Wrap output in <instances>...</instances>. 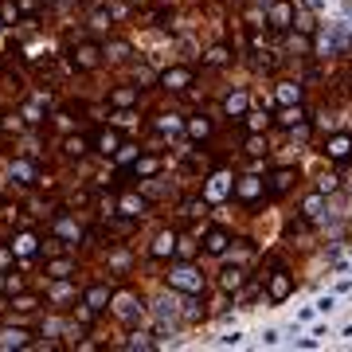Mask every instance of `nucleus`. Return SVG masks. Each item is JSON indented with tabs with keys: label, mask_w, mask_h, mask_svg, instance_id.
Listing matches in <instances>:
<instances>
[{
	"label": "nucleus",
	"mask_w": 352,
	"mask_h": 352,
	"mask_svg": "<svg viewBox=\"0 0 352 352\" xmlns=\"http://www.w3.org/2000/svg\"><path fill=\"white\" fill-rule=\"evenodd\" d=\"M168 286L184 289V294H200V289H204V274L196 270V266H176L173 274H168Z\"/></svg>",
	"instance_id": "1"
},
{
	"label": "nucleus",
	"mask_w": 352,
	"mask_h": 352,
	"mask_svg": "<svg viewBox=\"0 0 352 352\" xmlns=\"http://www.w3.org/2000/svg\"><path fill=\"white\" fill-rule=\"evenodd\" d=\"M231 192H235L243 204H254L266 192V184H263V176H239V180L231 184Z\"/></svg>",
	"instance_id": "2"
},
{
	"label": "nucleus",
	"mask_w": 352,
	"mask_h": 352,
	"mask_svg": "<svg viewBox=\"0 0 352 352\" xmlns=\"http://www.w3.org/2000/svg\"><path fill=\"white\" fill-rule=\"evenodd\" d=\"M110 309L118 317H122V321H133V317H141V302L138 298H133V294H126V289H122V294H110Z\"/></svg>",
	"instance_id": "3"
},
{
	"label": "nucleus",
	"mask_w": 352,
	"mask_h": 352,
	"mask_svg": "<svg viewBox=\"0 0 352 352\" xmlns=\"http://www.w3.org/2000/svg\"><path fill=\"white\" fill-rule=\"evenodd\" d=\"M71 63H75L78 71H94V67L102 63V47L98 43H78L75 55H71Z\"/></svg>",
	"instance_id": "4"
},
{
	"label": "nucleus",
	"mask_w": 352,
	"mask_h": 352,
	"mask_svg": "<svg viewBox=\"0 0 352 352\" xmlns=\"http://www.w3.org/2000/svg\"><path fill=\"white\" fill-rule=\"evenodd\" d=\"M325 157L329 161H349L352 157V133H337V138H329L325 141Z\"/></svg>",
	"instance_id": "5"
},
{
	"label": "nucleus",
	"mask_w": 352,
	"mask_h": 352,
	"mask_svg": "<svg viewBox=\"0 0 352 352\" xmlns=\"http://www.w3.org/2000/svg\"><path fill=\"white\" fill-rule=\"evenodd\" d=\"M266 24L274 28V32H286V28L294 24V4H289V0H278L274 8H270V16H266Z\"/></svg>",
	"instance_id": "6"
},
{
	"label": "nucleus",
	"mask_w": 352,
	"mask_h": 352,
	"mask_svg": "<svg viewBox=\"0 0 352 352\" xmlns=\"http://www.w3.org/2000/svg\"><path fill=\"white\" fill-rule=\"evenodd\" d=\"M204 192H208V200H223V196H231V176H227V173H212Z\"/></svg>",
	"instance_id": "7"
},
{
	"label": "nucleus",
	"mask_w": 352,
	"mask_h": 352,
	"mask_svg": "<svg viewBox=\"0 0 352 352\" xmlns=\"http://www.w3.org/2000/svg\"><path fill=\"white\" fill-rule=\"evenodd\" d=\"M227 247H231V235H227L223 227H212V231H208V239H204V251H208V254H223Z\"/></svg>",
	"instance_id": "8"
},
{
	"label": "nucleus",
	"mask_w": 352,
	"mask_h": 352,
	"mask_svg": "<svg viewBox=\"0 0 352 352\" xmlns=\"http://www.w3.org/2000/svg\"><path fill=\"white\" fill-rule=\"evenodd\" d=\"M188 82H192L188 67H173V71H164V75H161V87H168V90H184Z\"/></svg>",
	"instance_id": "9"
},
{
	"label": "nucleus",
	"mask_w": 352,
	"mask_h": 352,
	"mask_svg": "<svg viewBox=\"0 0 352 352\" xmlns=\"http://www.w3.org/2000/svg\"><path fill=\"white\" fill-rule=\"evenodd\" d=\"M8 176H12L16 184H36V164L32 161H12L8 164Z\"/></svg>",
	"instance_id": "10"
},
{
	"label": "nucleus",
	"mask_w": 352,
	"mask_h": 352,
	"mask_svg": "<svg viewBox=\"0 0 352 352\" xmlns=\"http://www.w3.org/2000/svg\"><path fill=\"white\" fill-rule=\"evenodd\" d=\"M289 286H294V282H289L286 270H274V274H270V302H282L289 294Z\"/></svg>",
	"instance_id": "11"
},
{
	"label": "nucleus",
	"mask_w": 352,
	"mask_h": 352,
	"mask_svg": "<svg viewBox=\"0 0 352 352\" xmlns=\"http://www.w3.org/2000/svg\"><path fill=\"white\" fill-rule=\"evenodd\" d=\"M289 184H294V168H274V173H270V184H266V192H270V196H278V192H286Z\"/></svg>",
	"instance_id": "12"
},
{
	"label": "nucleus",
	"mask_w": 352,
	"mask_h": 352,
	"mask_svg": "<svg viewBox=\"0 0 352 352\" xmlns=\"http://www.w3.org/2000/svg\"><path fill=\"white\" fill-rule=\"evenodd\" d=\"M118 212L129 215V219H138V215H145V200H141V196H133V192H126V196L118 200Z\"/></svg>",
	"instance_id": "13"
},
{
	"label": "nucleus",
	"mask_w": 352,
	"mask_h": 352,
	"mask_svg": "<svg viewBox=\"0 0 352 352\" xmlns=\"http://www.w3.org/2000/svg\"><path fill=\"white\" fill-rule=\"evenodd\" d=\"M118 145H122V138H118L113 129H102L98 138H94V149H98L102 157H113V149H118Z\"/></svg>",
	"instance_id": "14"
},
{
	"label": "nucleus",
	"mask_w": 352,
	"mask_h": 352,
	"mask_svg": "<svg viewBox=\"0 0 352 352\" xmlns=\"http://www.w3.org/2000/svg\"><path fill=\"white\" fill-rule=\"evenodd\" d=\"M173 251H176V235H173V231H161L157 243H153V258H168Z\"/></svg>",
	"instance_id": "15"
},
{
	"label": "nucleus",
	"mask_w": 352,
	"mask_h": 352,
	"mask_svg": "<svg viewBox=\"0 0 352 352\" xmlns=\"http://www.w3.org/2000/svg\"><path fill=\"white\" fill-rule=\"evenodd\" d=\"M0 349H28V333L24 329H4L0 333Z\"/></svg>",
	"instance_id": "16"
},
{
	"label": "nucleus",
	"mask_w": 352,
	"mask_h": 352,
	"mask_svg": "<svg viewBox=\"0 0 352 352\" xmlns=\"http://www.w3.org/2000/svg\"><path fill=\"white\" fill-rule=\"evenodd\" d=\"M223 110L231 113V118H243V113H247V94H243V90L227 94V98H223Z\"/></svg>",
	"instance_id": "17"
},
{
	"label": "nucleus",
	"mask_w": 352,
	"mask_h": 352,
	"mask_svg": "<svg viewBox=\"0 0 352 352\" xmlns=\"http://www.w3.org/2000/svg\"><path fill=\"white\" fill-rule=\"evenodd\" d=\"M55 235H59V239H82V227L75 223V219H55Z\"/></svg>",
	"instance_id": "18"
},
{
	"label": "nucleus",
	"mask_w": 352,
	"mask_h": 352,
	"mask_svg": "<svg viewBox=\"0 0 352 352\" xmlns=\"http://www.w3.org/2000/svg\"><path fill=\"white\" fill-rule=\"evenodd\" d=\"M87 305L94 309V314H98V309H106V305H110V289H106V286L87 289Z\"/></svg>",
	"instance_id": "19"
},
{
	"label": "nucleus",
	"mask_w": 352,
	"mask_h": 352,
	"mask_svg": "<svg viewBox=\"0 0 352 352\" xmlns=\"http://www.w3.org/2000/svg\"><path fill=\"white\" fill-rule=\"evenodd\" d=\"M278 102H282V106L302 102V87H298V82H282V87H278Z\"/></svg>",
	"instance_id": "20"
},
{
	"label": "nucleus",
	"mask_w": 352,
	"mask_h": 352,
	"mask_svg": "<svg viewBox=\"0 0 352 352\" xmlns=\"http://www.w3.org/2000/svg\"><path fill=\"white\" fill-rule=\"evenodd\" d=\"M110 102L113 106H133V102H138V87H118L110 94Z\"/></svg>",
	"instance_id": "21"
},
{
	"label": "nucleus",
	"mask_w": 352,
	"mask_h": 352,
	"mask_svg": "<svg viewBox=\"0 0 352 352\" xmlns=\"http://www.w3.org/2000/svg\"><path fill=\"white\" fill-rule=\"evenodd\" d=\"M188 133H192L196 141H204L208 133H212V122H208V118H192V122H188Z\"/></svg>",
	"instance_id": "22"
},
{
	"label": "nucleus",
	"mask_w": 352,
	"mask_h": 352,
	"mask_svg": "<svg viewBox=\"0 0 352 352\" xmlns=\"http://www.w3.org/2000/svg\"><path fill=\"white\" fill-rule=\"evenodd\" d=\"M321 208H325V192H314V196L305 200V208H302V212L309 215V219H317V215H321Z\"/></svg>",
	"instance_id": "23"
},
{
	"label": "nucleus",
	"mask_w": 352,
	"mask_h": 352,
	"mask_svg": "<svg viewBox=\"0 0 352 352\" xmlns=\"http://www.w3.org/2000/svg\"><path fill=\"white\" fill-rule=\"evenodd\" d=\"M219 282H223V289H239L243 286V270H239V266H227Z\"/></svg>",
	"instance_id": "24"
},
{
	"label": "nucleus",
	"mask_w": 352,
	"mask_h": 352,
	"mask_svg": "<svg viewBox=\"0 0 352 352\" xmlns=\"http://www.w3.org/2000/svg\"><path fill=\"white\" fill-rule=\"evenodd\" d=\"M302 118H305V110L294 102V106H286V110H282V118H278V122H282V126H298Z\"/></svg>",
	"instance_id": "25"
},
{
	"label": "nucleus",
	"mask_w": 352,
	"mask_h": 352,
	"mask_svg": "<svg viewBox=\"0 0 352 352\" xmlns=\"http://www.w3.org/2000/svg\"><path fill=\"white\" fill-rule=\"evenodd\" d=\"M71 270H75V266H71V258H55V263L47 266V274H51V278H67Z\"/></svg>",
	"instance_id": "26"
},
{
	"label": "nucleus",
	"mask_w": 352,
	"mask_h": 352,
	"mask_svg": "<svg viewBox=\"0 0 352 352\" xmlns=\"http://www.w3.org/2000/svg\"><path fill=\"white\" fill-rule=\"evenodd\" d=\"M133 157H138V145H118V149H113V161L118 164H129Z\"/></svg>",
	"instance_id": "27"
},
{
	"label": "nucleus",
	"mask_w": 352,
	"mask_h": 352,
	"mask_svg": "<svg viewBox=\"0 0 352 352\" xmlns=\"http://www.w3.org/2000/svg\"><path fill=\"white\" fill-rule=\"evenodd\" d=\"M12 251H16V254H24V258H28V254L36 251V235H20V239H16V247H12Z\"/></svg>",
	"instance_id": "28"
},
{
	"label": "nucleus",
	"mask_w": 352,
	"mask_h": 352,
	"mask_svg": "<svg viewBox=\"0 0 352 352\" xmlns=\"http://www.w3.org/2000/svg\"><path fill=\"white\" fill-rule=\"evenodd\" d=\"M227 59H231V51H227V47H212V51H208V63H212V67H223Z\"/></svg>",
	"instance_id": "29"
},
{
	"label": "nucleus",
	"mask_w": 352,
	"mask_h": 352,
	"mask_svg": "<svg viewBox=\"0 0 352 352\" xmlns=\"http://www.w3.org/2000/svg\"><path fill=\"white\" fill-rule=\"evenodd\" d=\"M110 24H113L110 8H102V12H94V16H90V28H98V32H102V28H110Z\"/></svg>",
	"instance_id": "30"
},
{
	"label": "nucleus",
	"mask_w": 352,
	"mask_h": 352,
	"mask_svg": "<svg viewBox=\"0 0 352 352\" xmlns=\"http://www.w3.org/2000/svg\"><path fill=\"white\" fill-rule=\"evenodd\" d=\"M133 173H138V176H153V173H157V161H153V157H141V161L133 164Z\"/></svg>",
	"instance_id": "31"
},
{
	"label": "nucleus",
	"mask_w": 352,
	"mask_h": 352,
	"mask_svg": "<svg viewBox=\"0 0 352 352\" xmlns=\"http://www.w3.org/2000/svg\"><path fill=\"white\" fill-rule=\"evenodd\" d=\"M71 157H78V153H87V138H67V145H63Z\"/></svg>",
	"instance_id": "32"
},
{
	"label": "nucleus",
	"mask_w": 352,
	"mask_h": 352,
	"mask_svg": "<svg viewBox=\"0 0 352 352\" xmlns=\"http://www.w3.org/2000/svg\"><path fill=\"white\" fill-rule=\"evenodd\" d=\"M16 309H20V314H28V309H36V298H16Z\"/></svg>",
	"instance_id": "33"
},
{
	"label": "nucleus",
	"mask_w": 352,
	"mask_h": 352,
	"mask_svg": "<svg viewBox=\"0 0 352 352\" xmlns=\"http://www.w3.org/2000/svg\"><path fill=\"white\" fill-rule=\"evenodd\" d=\"M266 122H270L266 113H251V122H247V126H251V129H266Z\"/></svg>",
	"instance_id": "34"
},
{
	"label": "nucleus",
	"mask_w": 352,
	"mask_h": 352,
	"mask_svg": "<svg viewBox=\"0 0 352 352\" xmlns=\"http://www.w3.org/2000/svg\"><path fill=\"white\" fill-rule=\"evenodd\" d=\"M0 20H8V24H16V4H4V8H0Z\"/></svg>",
	"instance_id": "35"
},
{
	"label": "nucleus",
	"mask_w": 352,
	"mask_h": 352,
	"mask_svg": "<svg viewBox=\"0 0 352 352\" xmlns=\"http://www.w3.org/2000/svg\"><path fill=\"white\" fill-rule=\"evenodd\" d=\"M263 149H266L263 138H251V141H247V153H263Z\"/></svg>",
	"instance_id": "36"
},
{
	"label": "nucleus",
	"mask_w": 352,
	"mask_h": 352,
	"mask_svg": "<svg viewBox=\"0 0 352 352\" xmlns=\"http://www.w3.org/2000/svg\"><path fill=\"white\" fill-rule=\"evenodd\" d=\"M161 129H164V133H176V113H168V118H164Z\"/></svg>",
	"instance_id": "37"
},
{
	"label": "nucleus",
	"mask_w": 352,
	"mask_h": 352,
	"mask_svg": "<svg viewBox=\"0 0 352 352\" xmlns=\"http://www.w3.org/2000/svg\"><path fill=\"white\" fill-rule=\"evenodd\" d=\"M0 28H4V24H0Z\"/></svg>",
	"instance_id": "38"
}]
</instances>
